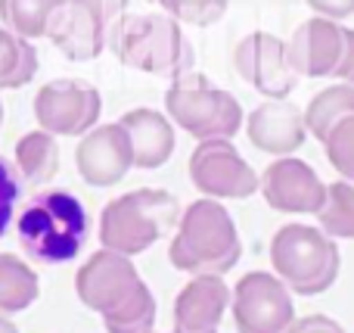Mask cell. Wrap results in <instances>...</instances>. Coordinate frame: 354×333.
Masks as SVG:
<instances>
[{
	"label": "cell",
	"mask_w": 354,
	"mask_h": 333,
	"mask_svg": "<svg viewBox=\"0 0 354 333\" xmlns=\"http://www.w3.org/2000/svg\"><path fill=\"white\" fill-rule=\"evenodd\" d=\"M103 97L91 81L56 78L35 93V118L53 137H78L97 128Z\"/></svg>",
	"instance_id": "cell-9"
},
{
	"label": "cell",
	"mask_w": 354,
	"mask_h": 333,
	"mask_svg": "<svg viewBox=\"0 0 354 333\" xmlns=\"http://www.w3.org/2000/svg\"><path fill=\"white\" fill-rule=\"evenodd\" d=\"M308 6L317 16L333 19V22H342V19H348L354 12V0H308Z\"/></svg>",
	"instance_id": "cell-29"
},
{
	"label": "cell",
	"mask_w": 354,
	"mask_h": 333,
	"mask_svg": "<svg viewBox=\"0 0 354 333\" xmlns=\"http://www.w3.org/2000/svg\"><path fill=\"white\" fill-rule=\"evenodd\" d=\"M68 0H0V22L3 28L16 31L19 37H47L53 16Z\"/></svg>",
	"instance_id": "cell-21"
},
{
	"label": "cell",
	"mask_w": 354,
	"mask_h": 333,
	"mask_svg": "<svg viewBox=\"0 0 354 333\" xmlns=\"http://www.w3.org/2000/svg\"><path fill=\"white\" fill-rule=\"evenodd\" d=\"M333 78L348 81L354 84V28H345V50H342V62H339L336 75Z\"/></svg>",
	"instance_id": "cell-30"
},
{
	"label": "cell",
	"mask_w": 354,
	"mask_h": 333,
	"mask_svg": "<svg viewBox=\"0 0 354 333\" xmlns=\"http://www.w3.org/2000/svg\"><path fill=\"white\" fill-rule=\"evenodd\" d=\"M289 62L299 78H326L336 75L345 50V25L333 19H308L286 41Z\"/></svg>",
	"instance_id": "cell-14"
},
{
	"label": "cell",
	"mask_w": 354,
	"mask_h": 333,
	"mask_svg": "<svg viewBox=\"0 0 354 333\" xmlns=\"http://www.w3.org/2000/svg\"><path fill=\"white\" fill-rule=\"evenodd\" d=\"M147 333H156V330H147Z\"/></svg>",
	"instance_id": "cell-34"
},
{
	"label": "cell",
	"mask_w": 354,
	"mask_h": 333,
	"mask_svg": "<svg viewBox=\"0 0 354 333\" xmlns=\"http://www.w3.org/2000/svg\"><path fill=\"white\" fill-rule=\"evenodd\" d=\"M270 265L277 278L301 296L330 290L339 278V246L311 224H283L270 240Z\"/></svg>",
	"instance_id": "cell-6"
},
{
	"label": "cell",
	"mask_w": 354,
	"mask_h": 333,
	"mask_svg": "<svg viewBox=\"0 0 354 333\" xmlns=\"http://www.w3.org/2000/svg\"><path fill=\"white\" fill-rule=\"evenodd\" d=\"M19 246L44 265L72 262L87 243V212L68 190H44L25 203L16 224Z\"/></svg>",
	"instance_id": "cell-2"
},
{
	"label": "cell",
	"mask_w": 354,
	"mask_h": 333,
	"mask_svg": "<svg viewBox=\"0 0 354 333\" xmlns=\"http://www.w3.org/2000/svg\"><path fill=\"white\" fill-rule=\"evenodd\" d=\"M75 3H81L103 28H109V31H112V25L124 16V10H128V0H75Z\"/></svg>",
	"instance_id": "cell-28"
},
{
	"label": "cell",
	"mask_w": 354,
	"mask_h": 333,
	"mask_svg": "<svg viewBox=\"0 0 354 333\" xmlns=\"http://www.w3.org/2000/svg\"><path fill=\"white\" fill-rule=\"evenodd\" d=\"M0 333H19V327L6 315H0Z\"/></svg>",
	"instance_id": "cell-32"
},
{
	"label": "cell",
	"mask_w": 354,
	"mask_h": 333,
	"mask_svg": "<svg viewBox=\"0 0 354 333\" xmlns=\"http://www.w3.org/2000/svg\"><path fill=\"white\" fill-rule=\"evenodd\" d=\"M320 143H324V153L330 159V165L345 181H354V116H345L342 122L333 125Z\"/></svg>",
	"instance_id": "cell-25"
},
{
	"label": "cell",
	"mask_w": 354,
	"mask_h": 333,
	"mask_svg": "<svg viewBox=\"0 0 354 333\" xmlns=\"http://www.w3.org/2000/svg\"><path fill=\"white\" fill-rule=\"evenodd\" d=\"M233 321L239 333H295L292 290L270 271H252L233 287Z\"/></svg>",
	"instance_id": "cell-8"
},
{
	"label": "cell",
	"mask_w": 354,
	"mask_h": 333,
	"mask_svg": "<svg viewBox=\"0 0 354 333\" xmlns=\"http://www.w3.org/2000/svg\"><path fill=\"white\" fill-rule=\"evenodd\" d=\"M243 81H249L268 100H286L295 87V69L289 62V47L270 31H252L236 44L233 53Z\"/></svg>",
	"instance_id": "cell-11"
},
{
	"label": "cell",
	"mask_w": 354,
	"mask_h": 333,
	"mask_svg": "<svg viewBox=\"0 0 354 333\" xmlns=\"http://www.w3.org/2000/svg\"><path fill=\"white\" fill-rule=\"evenodd\" d=\"M0 125H3V100H0Z\"/></svg>",
	"instance_id": "cell-33"
},
{
	"label": "cell",
	"mask_w": 354,
	"mask_h": 333,
	"mask_svg": "<svg viewBox=\"0 0 354 333\" xmlns=\"http://www.w3.org/2000/svg\"><path fill=\"white\" fill-rule=\"evenodd\" d=\"M261 193L270 209L286 215H317L326 203V184L308 162L280 156L261 174Z\"/></svg>",
	"instance_id": "cell-12"
},
{
	"label": "cell",
	"mask_w": 354,
	"mask_h": 333,
	"mask_svg": "<svg viewBox=\"0 0 354 333\" xmlns=\"http://www.w3.org/2000/svg\"><path fill=\"white\" fill-rule=\"evenodd\" d=\"M345 116H354V84L339 81V84H330L320 93H314V100L308 103V109H305L308 134L324 141L326 131L336 122H342Z\"/></svg>",
	"instance_id": "cell-23"
},
{
	"label": "cell",
	"mask_w": 354,
	"mask_h": 333,
	"mask_svg": "<svg viewBox=\"0 0 354 333\" xmlns=\"http://www.w3.org/2000/svg\"><path fill=\"white\" fill-rule=\"evenodd\" d=\"M168 118L193 134L196 141H218L233 134L243 125V106L233 93L214 87L202 72H183L171 78V87L165 93Z\"/></svg>",
	"instance_id": "cell-7"
},
{
	"label": "cell",
	"mask_w": 354,
	"mask_h": 333,
	"mask_svg": "<svg viewBox=\"0 0 354 333\" xmlns=\"http://www.w3.org/2000/svg\"><path fill=\"white\" fill-rule=\"evenodd\" d=\"M124 131H128L131 150H134V168H162L174 153V125L168 116L156 109H131L118 118Z\"/></svg>",
	"instance_id": "cell-18"
},
{
	"label": "cell",
	"mask_w": 354,
	"mask_h": 333,
	"mask_svg": "<svg viewBox=\"0 0 354 333\" xmlns=\"http://www.w3.org/2000/svg\"><path fill=\"white\" fill-rule=\"evenodd\" d=\"M295 333H345V330L326 315H308L295 324Z\"/></svg>",
	"instance_id": "cell-31"
},
{
	"label": "cell",
	"mask_w": 354,
	"mask_h": 333,
	"mask_svg": "<svg viewBox=\"0 0 354 333\" xmlns=\"http://www.w3.org/2000/svg\"><path fill=\"white\" fill-rule=\"evenodd\" d=\"M19 168H12L10 162L0 156V237L6 234L12 222V212H16V199H19Z\"/></svg>",
	"instance_id": "cell-27"
},
{
	"label": "cell",
	"mask_w": 354,
	"mask_h": 333,
	"mask_svg": "<svg viewBox=\"0 0 354 333\" xmlns=\"http://www.w3.org/2000/svg\"><path fill=\"white\" fill-rule=\"evenodd\" d=\"M230 296L221 274H196L174 299V333H218Z\"/></svg>",
	"instance_id": "cell-16"
},
{
	"label": "cell",
	"mask_w": 354,
	"mask_h": 333,
	"mask_svg": "<svg viewBox=\"0 0 354 333\" xmlns=\"http://www.w3.org/2000/svg\"><path fill=\"white\" fill-rule=\"evenodd\" d=\"M180 203L168 190L140 187L112 199L100 215V243L122 255H137L168 237L180 222Z\"/></svg>",
	"instance_id": "cell-5"
},
{
	"label": "cell",
	"mask_w": 354,
	"mask_h": 333,
	"mask_svg": "<svg viewBox=\"0 0 354 333\" xmlns=\"http://www.w3.org/2000/svg\"><path fill=\"white\" fill-rule=\"evenodd\" d=\"M245 134H249L252 147L270 156H292L301 143L308 141V125L305 112L289 100H268V103L255 106L245 118Z\"/></svg>",
	"instance_id": "cell-15"
},
{
	"label": "cell",
	"mask_w": 354,
	"mask_h": 333,
	"mask_svg": "<svg viewBox=\"0 0 354 333\" xmlns=\"http://www.w3.org/2000/svg\"><path fill=\"white\" fill-rule=\"evenodd\" d=\"M239 234L233 215L218 199H196L177 224V237L168 246V259L177 271L224 274L239 262Z\"/></svg>",
	"instance_id": "cell-3"
},
{
	"label": "cell",
	"mask_w": 354,
	"mask_h": 333,
	"mask_svg": "<svg viewBox=\"0 0 354 333\" xmlns=\"http://www.w3.org/2000/svg\"><path fill=\"white\" fill-rule=\"evenodd\" d=\"M41 293V280H37L35 268L22 262L19 255L0 253V315H16L25 312Z\"/></svg>",
	"instance_id": "cell-20"
},
{
	"label": "cell",
	"mask_w": 354,
	"mask_h": 333,
	"mask_svg": "<svg viewBox=\"0 0 354 333\" xmlns=\"http://www.w3.org/2000/svg\"><path fill=\"white\" fill-rule=\"evenodd\" d=\"M75 165L91 187L118 184L134 168V150H131L128 131L118 122L91 128L75 150Z\"/></svg>",
	"instance_id": "cell-13"
},
{
	"label": "cell",
	"mask_w": 354,
	"mask_h": 333,
	"mask_svg": "<svg viewBox=\"0 0 354 333\" xmlns=\"http://www.w3.org/2000/svg\"><path fill=\"white\" fill-rule=\"evenodd\" d=\"M320 231L339 240H354V181H336L326 187V203L317 212Z\"/></svg>",
	"instance_id": "cell-24"
},
{
	"label": "cell",
	"mask_w": 354,
	"mask_h": 333,
	"mask_svg": "<svg viewBox=\"0 0 354 333\" xmlns=\"http://www.w3.org/2000/svg\"><path fill=\"white\" fill-rule=\"evenodd\" d=\"M75 293L100 312L109 333H147L156 324V299L137 274L131 255L100 249L75 274Z\"/></svg>",
	"instance_id": "cell-1"
},
{
	"label": "cell",
	"mask_w": 354,
	"mask_h": 333,
	"mask_svg": "<svg viewBox=\"0 0 354 333\" xmlns=\"http://www.w3.org/2000/svg\"><path fill=\"white\" fill-rule=\"evenodd\" d=\"M16 168L28 184H47L59 172V143L50 131H28L16 143Z\"/></svg>",
	"instance_id": "cell-19"
},
{
	"label": "cell",
	"mask_w": 354,
	"mask_h": 333,
	"mask_svg": "<svg viewBox=\"0 0 354 333\" xmlns=\"http://www.w3.org/2000/svg\"><path fill=\"white\" fill-rule=\"evenodd\" d=\"M189 181L208 199H245L261 187L252 165L227 137L196 143L189 156Z\"/></svg>",
	"instance_id": "cell-10"
},
{
	"label": "cell",
	"mask_w": 354,
	"mask_h": 333,
	"mask_svg": "<svg viewBox=\"0 0 354 333\" xmlns=\"http://www.w3.org/2000/svg\"><path fill=\"white\" fill-rule=\"evenodd\" d=\"M47 37L56 44V50H59L62 56H68L72 62L97 60V56L109 47V28H103V25L81 3H75V0H68L53 16Z\"/></svg>",
	"instance_id": "cell-17"
},
{
	"label": "cell",
	"mask_w": 354,
	"mask_h": 333,
	"mask_svg": "<svg viewBox=\"0 0 354 333\" xmlns=\"http://www.w3.org/2000/svg\"><path fill=\"white\" fill-rule=\"evenodd\" d=\"M37 47L0 25V91L25 87L37 75Z\"/></svg>",
	"instance_id": "cell-22"
},
{
	"label": "cell",
	"mask_w": 354,
	"mask_h": 333,
	"mask_svg": "<svg viewBox=\"0 0 354 333\" xmlns=\"http://www.w3.org/2000/svg\"><path fill=\"white\" fill-rule=\"evenodd\" d=\"M109 47L128 69L159 78H177L193 69V47L180 22L168 12L122 16L109 31Z\"/></svg>",
	"instance_id": "cell-4"
},
{
	"label": "cell",
	"mask_w": 354,
	"mask_h": 333,
	"mask_svg": "<svg viewBox=\"0 0 354 333\" xmlns=\"http://www.w3.org/2000/svg\"><path fill=\"white\" fill-rule=\"evenodd\" d=\"M156 3H159L171 19H177L180 25L187 22V25L205 28V25H214L221 16H224L230 0H156Z\"/></svg>",
	"instance_id": "cell-26"
}]
</instances>
